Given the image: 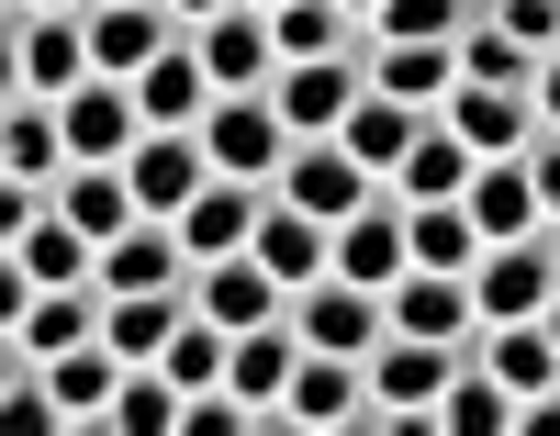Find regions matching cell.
<instances>
[{"instance_id": "cell-1", "label": "cell", "mask_w": 560, "mask_h": 436, "mask_svg": "<svg viewBox=\"0 0 560 436\" xmlns=\"http://www.w3.org/2000/svg\"><path fill=\"white\" fill-rule=\"evenodd\" d=\"M269 425H314V436H370V358H337V347H303L292 392H280V403L258 414V436H269Z\"/></svg>"}, {"instance_id": "cell-2", "label": "cell", "mask_w": 560, "mask_h": 436, "mask_svg": "<svg viewBox=\"0 0 560 436\" xmlns=\"http://www.w3.org/2000/svg\"><path fill=\"white\" fill-rule=\"evenodd\" d=\"M549 291H560V235H549V224H538V235H504V247L471 258V303H482V325H527V314H549Z\"/></svg>"}, {"instance_id": "cell-3", "label": "cell", "mask_w": 560, "mask_h": 436, "mask_svg": "<svg viewBox=\"0 0 560 436\" xmlns=\"http://www.w3.org/2000/svg\"><path fill=\"white\" fill-rule=\"evenodd\" d=\"M202 157L224 179H280V157H292V123H280L269 90H224V102L202 113Z\"/></svg>"}, {"instance_id": "cell-4", "label": "cell", "mask_w": 560, "mask_h": 436, "mask_svg": "<svg viewBox=\"0 0 560 436\" xmlns=\"http://www.w3.org/2000/svg\"><path fill=\"white\" fill-rule=\"evenodd\" d=\"M404 269H415V202L382 179V190H370V202L337 224V280H359V291H393Z\"/></svg>"}, {"instance_id": "cell-5", "label": "cell", "mask_w": 560, "mask_h": 436, "mask_svg": "<svg viewBox=\"0 0 560 436\" xmlns=\"http://www.w3.org/2000/svg\"><path fill=\"white\" fill-rule=\"evenodd\" d=\"M292 335H303V347H337V358H370V347L393 335V303L325 269V280H303V291H292Z\"/></svg>"}, {"instance_id": "cell-6", "label": "cell", "mask_w": 560, "mask_h": 436, "mask_svg": "<svg viewBox=\"0 0 560 436\" xmlns=\"http://www.w3.org/2000/svg\"><path fill=\"white\" fill-rule=\"evenodd\" d=\"M90 68V23L79 12H12V90H34V102H68Z\"/></svg>"}, {"instance_id": "cell-7", "label": "cell", "mask_w": 560, "mask_h": 436, "mask_svg": "<svg viewBox=\"0 0 560 436\" xmlns=\"http://www.w3.org/2000/svg\"><path fill=\"white\" fill-rule=\"evenodd\" d=\"M79 23H90V68H102V79H147L168 45L191 34V23L168 12V0H90Z\"/></svg>"}, {"instance_id": "cell-8", "label": "cell", "mask_w": 560, "mask_h": 436, "mask_svg": "<svg viewBox=\"0 0 560 436\" xmlns=\"http://www.w3.org/2000/svg\"><path fill=\"white\" fill-rule=\"evenodd\" d=\"M57 113H68V157H79V168H124L135 145H147V102H135V79H79Z\"/></svg>"}, {"instance_id": "cell-9", "label": "cell", "mask_w": 560, "mask_h": 436, "mask_svg": "<svg viewBox=\"0 0 560 436\" xmlns=\"http://www.w3.org/2000/svg\"><path fill=\"white\" fill-rule=\"evenodd\" d=\"M359 34H370V23H359ZM359 90H370V68H359V45H348V57H292V68L269 79V102H280L292 134H337V123L359 113Z\"/></svg>"}, {"instance_id": "cell-10", "label": "cell", "mask_w": 560, "mask_h": 436, "mask_svg": "<svg viewBox=\"0 0 560 436\" xmlns=\"http://www.w3.org/2000/svg\"><path fill=\"white\" fill-rule=\"evenodd\" d=\"M269 190H280V202H303V213H325V224H348L382 179H370L337 134H292V157H280V179H269Z\"/></svg>"}, {"instance_id": "cell-11", "label": "cell", "mask_w": 560, "mask_h": 436, "mask_svg": "<svg viewBox=\"0 0 560 436\" xmlns=\"http://www.w3.org/2000/svg\"><path fill=\"white\" fill-rule=\"evenodd\" d=\"M393 335H438V347H482V303H471V269H404L393 291Z\"/></svg>"}, {"instance_id": "cell-12", "label": "cell", "mask_w": 560, "mask_h": 436, "mask_svg": "<svg viewBox=\"0 0 560 436\" xmlns=\"http://www.w3.org/2000/svg\"><path fill=\"white\" fill-rule=\"evenodd\" d=\"M459 347H438V335H382L370 347V436H382V414H427L448 392Z\"/></svg>"}, {"instance_id": "cell-13", "label": "cell", "mask_w": 560, "mask_h": 436, "mask_svg": "<svg viewBox=\"0 0 560 436\" xmlns=\"http://www.w3.org/2000/svg\"><path fill=\"white\" fill-rule=\"evenodd\" d=\"M247 258H258L280 291H303V280H325V269H337V224L269 190V202H258V235H247Z\"/></svg>"}, {"instance_id": "cell-14", "label": "cell", "mask_w": 560, "mask_h": 436, "mask_svg": "<svg viewBox=\"0 0 560 436\" xmlns=\"http://www.w3.org/2000/svg\"><path fill=\"white\" fill-rule=\"evenodd\" d=\"M191 45H202L213 90H269V79H280V34H269V12H258V0H236V12L191 23Z\"/></svg>"}, {"instance_id": "cell-15", "label": "cell", "mask_w": 560, "mask_h": 436, "mask_svg": "<svg viewBox=\"0 0 560 436\" xmlns=\"http://www.w3.org/2000/svg\"><path fill=\"white\" fill-rule=\"evenodd\" d=\"M258 202H269V179H224V168H213L191 202H179V247H191V269H202V258H236L247 235H258Z\"/></svg>"}, {"instance_id": "cell-16", "label": "cell", "mask_w": 560, "mask_h": 436, "mask_svg": "<svg viewBox=\"0 0 560 436\" xmlns=\"http://www.w3.org/2000/svg\"><path fill=\"white\" fill-rule=\"evenodd\" d=\"M359 68H370V90H393V102L438 113L448 90H459V45H404V34H359Z\"/></svg>"}, {"instance_id": "cell-17", "label": "cell", "mask_w": 560, "mask_h": 436, "mask_svg": "<svg viewBox=\"0 0 560 436\" xmlns=\"http://www.w3.org/2000/svg\"><path fill=\"white\" fill-rule=\"evenodd\" d=\"M191 303H202L224 335H247V325H269V314H292V291L236 247V258H202V269H191Z\"/></svg>"}, {"instance_id": "cell-18", "label": "cell", "mask_w": 560, "mask_h": 436, "mask_svg": "<svg viewBox=\"0 0 560 436\" xmlns=\"http://www.w3.org/2000/svg\"><path fill=\"white\" fill-rule=\"evenodd\" d=\"M102 280H68V291H34V303L12 314V347L23 358H68V347H90V335H102Z\"/></svg>"}, {"instance_id": "cell-19", "label": "cell", "mask_w": 560, "mask_h": 436, "mask_svg": "<svg viewBox=\"0 0 560 436\" xmlns=\"http://www.w3.org/2000/svg\"><path fill=\"white\" fill-rule=\"evenodd\" d=\"M124 179H135V202H147L158 224H179V202L213 179V157H202V134H158V123H147V145L124 157Z\"/></svg>"}, {"instance_id": "cell-20", "label": "cell", "mask_w": 560, "mask_h": 436, "mask_svg": "<svg viewBox=\"0 0 560 436\" xmlns=\"http://www.w3.org/2000/svg\"><path fill=\"white\" fill-rule=\"evenodd\" d=\"M135 102H147V123H158V134H202V113L224 102V90H213V68H202V45L179 34L168 57H158L147 79H135Z\"/></svg>"}, {"instance_id": "cell-21", "label": "cell", "mask_w": 560, "mask_h": 436, "mask_svg": "<svg viewBox=\"0 0 560 436\" xmlns=\"http://www.w3.org/2000/svg\"><path fill=\"white\" fill-rule=\"evenodd\" d=\"M102 291H191V247H179V224H124L102 247Z\"/></svg>"}, {"instance_id": "cell-22", "label": "cell", "mask_w": 560, "mask_h": 436, "mask_svg": "<svg viewBox=\"0 0 560 436\" xmlns=\"http://www.w3.org/2000/svg\"><path fill=\"white\" fill-rule=\"evenodd\" d=\"M79 157H68V113L34 102V90H12V123H0V179H45L57 190Z\"/></svg>"}, {"instance_id": "cell-23", "label": "cell", "mask_w": 560, "mask_h": 436, "mask_svg": "<svg viewBox=\"0 0 560 436\" xmlns=\"http://www.w3.org/2000/svg\"><path fill=\"white\" fill-rule=\"evenodd\" d=\"M427 414H438V436H516V392L493 380V358H482V347H459L448 392H438Z\"/></svg>"}, {"instance_id": "cell-24", "label": "cell", "mask_w": 560, "mask_h": 436, "mask_svg": "<svg viewBox=\"0 0 560 436\" xmlns=\"http://www.w3.org/2000/svg\"><path fill=\"white\" fill-rule=\"evenodd\" d=\"M438 113L459 123L471 157H527V134H538V102H527V90H448Z\"/></svg>"}, {"instance_id": "cell-25", "label": "cell", "mask_w": 560, "mask_h": 436, "mask_svg": "<svg viewBox=\"0 0 560 436\" xmlns=\"http://www.w3.org/2000/svg\"><path fill=\"white\" fill-rule=\"evenodd\" d=\"M12 269H23L34 291H68V280H102V247H90V235H79L57 202H45V213L12 235Z\"/></svg>"}, {"instance_id": "cell-26", "label": "cell", "mask_w": 560, "mask_h": 436, "mask_svg": "<svg viewBox=\"0 0 560 436\" xmlns=\"http://www.w3.org/2000/svg\"><path fill=\"white\" fill-rule=\"evenodd\" d=\"M459 202H471L482 247H504V235H538V224H549V213H538V179H527V157H482Z\"/></svg>"}, {"instance_id": "cell-27", "label": "cell", "mask_w": 560, "mask_h": 436, "mask_svg": "<svg viewBox=\"0 0 560 436\" xmlns=\"http://www.w3.org/2000/svg\"><path fill=\"white\" fill-rule=\"evenodd\" d=\"M471 145H459V123L448 113H427V134H415L404 145V168H393V190H404V202H459V190H471Z\"/></svg>"}, {"instance_id": "cell-28", "label": "cell", "mask_w": 560, "mask_h": 436, "mask_svg": "<svg viewBox=\"0 0 560 436\" xmlns=\"http://www.w3.org/2000/svg\"><path fill=\"white\" fill-rule=\"evenodd\" d=\"M415 134H427V113H415V102H393V90H359V113L337 123V145H348V157H359L370 179H393Z\"/></svg>"}, {"instance_id": "cell-29", "label": "cell", "mask_w": 560, "mask_h": 436, "mask_svg": "<svg viewBox=\"0 0 560 436\" xmlns=\"http://www.w3.org/2000/svg\"><path fill=\"white\" fill-rule=\"evenodd\" d=\"M292 369H303V335H292V314H269V325H247L236 335V358H224V380H236V392L269 414L280 392H292Z\"/></svg>"}, {"instance_id": "cell-30", "label": "cell", "mask_w": 560, "mask_h": 436, "mask_svg": "<svg viewBox=\"0 0 560 436\" xmlns=\"http://www.w3.org/2000/svg\"><path fill=\"white\" fill-rule=\"evenodd\" d=\"M57 213L90 235V247H113L124 224H147V202H135V179H124V168H68V179H57Z\"/></svg>"}, {"instance_id": "cell-31", "label": "cell", "mask_w": 560, "mask_h": 436, "mask_svg": "<svg viewBox=\"0 0 560 436\" xmlns=\"http://www.w3.org/2000/svg\"><path fill=\"white\" fill-rule=\"evenodd\" d=\"M45 380H57V403H68V425H113V380H124V347H113V335H90V347H68V358H45Z\"/></svg>"}, {"instance_id": "cell-32", "label": "cell", "mask_w": 560, "mask_h": 436, "mask_svg": "<svg viewBox=\"0 0 560 436\" xmlns=\"http://www.w3.org/2000/svg\"><path fill=\"white\" fill-rule=\"evenodd\" d=\"M113 425H124V436H179V425H191V392H179L158 358H124V380H113Z\"/></svg>"}, {"instance_id": "cell-33", "label": "cell", "mask_w": 560, "mask_h": 436, "mask_svg": "<svg viewBox=\"0 0 560 436\" xmlns=\"http://www.w3.org/2000/svg\"><path fill=\"white\" fill-rule=\"evenodd\" d=\"M102 303H113V314H102V335H113L124 358H158L168 335L191 325V291H102Z\"/></svg>"}, {"instance_id": "cell-34", "label": "cell", "mask_w": 560, "mask_h": 436, "mask_svg": "<svg viewBox=\"0 0 560 436\" xmlns=\"http://www.w3.org/2000/svg\"><path fill=\"white\" fill-rule=\"evenodd\" d=\"M269 34H280V68H292V57H348V45H359V12H337V0H280Z\"/></svg>"}, {"instance_id": "cell-35", "label": "cell", "mask_w": 560, "mask_h": 436, "mask_svg": "<svg viewBox=\"0 0 560 436\" xmlns=\"http://www.w3.org/2000/svg\"><path fill=\"white\" fill-rule=\"evenodd\" d=\"M527 79H538V45H516L504 23L459 34V90H527Z\"/></svg>"}, {"instance_id": "cell-36", "label": "cell", "mask_w": 560, "mask_h": 436, "mask_svg": "<svg viewBox=\"0 0 560 436\" xmlns=\"http://www.w3.org/2000/svg\"><path fill=\"white\" fill-rule=\"evenodd\" d=\"M224 358H236V335H224V325H213L202 303H191V325H179L168 347H158V369L179 380V392H213V380H224Z\"/></svg>"}, {"instance_id": "cell-37", "label": "cell", "mask_w": 560, "mask_h": 436, "mask_svg": "<svg viewBox=\"0 0 560 436\" xmlns=\"http://www.w3.org/2000/svg\"><path fill=\"white\" fill-rule=\"evenodd\" d=\"M471 258H482L471 202H415V269H471Z\"/></svg>"}, {"instance_id": "cell-38", "label": "cell", "mask_w": 560, "mask_h": 436, "mask_svg": "<svg viewBox=\"0 0 560 436\" xmlns=\"http://www.w3.org/2000/svg\"><path fill=\"white\" fill-rule=\"evenodd\" d=\"M482 23V0H382V23L370 34H404V45H459Z\"/></svg>"}, {"instance_id": "cell-39", "label": "cell", "mask_w": 560, "mask_h": 436, "mask_svg": "<svg viewBox=\"0 0 560 436\" xmlns=\"http://www.w3.org/2000/svg\"><path fill=\"white\" fill-rule=\"evenodd\" d=\"M493 23L516 34V45H538V57H549V45H560V0H493Z\"/></svg>"}, {"instance_id": "cell-40", "label": "cell", "mask_w": 560, "mask_h": 436, "mask_svg": "<svg viewBox=\"0 0 560 436\" xmlns=\"http://www.w3.org/2000/svg\"><path fill=\"white\" fill-rule=\"evenodd\" d=\"M527 179H538V213L560 224V123H538V134H527Z\"/></svg>"}, {"instance_id": "cell-41", "label": "cell", "mask_w": 560, "mask_h": 436, "mask_svg": "<svg viewBox=\"0 0 560 436\" xmlns=\"http://www.w3.org/2000/svg\"><path fill=\"white\" fill-rule=\"evenodd\" d=\"M527 102H538V123H560V45L538 57V79H527Z\"/></svg>"}, {"instance_id": "cell-42", "label": "cell", "mask_w": 560, "mask_h": 436, "mask_svg": "<svg viewBox=\"0 0 560 436\" xmlns=\"http://www.w3.org/2000/svg\"><path fill=\"white\" fill-rule=\"evenodd\" d=\"M168 12H179V23H213V12H236V0H168Z\"/></svg>"}, {"instance_id": "cell-43", "label": "cell", "mask_w": 560, "mask_h": 436, "mask_svg": "<svg viewBox=\"0 0 560 436\" xmlns=\"http://www.w3.org/2000/svg\"><path fill=\"white\" fill-rule=\"evenodd\" d=\"M12 12H90V0H12Z\"/></svg>"}, {"instance_id": "cell-44", "label": "cell", "mask_w": 560, "mask_h": 436, "mask_svg": "<svg viewBox=\"0 0 560 436\" xmlns=\"http://www.w3.org/2000/svg\"><path fill=\"white\" fill-rule=\"evenodd\" d=\"M337 12H359V23H382V0H337Z\"/></svg>"}, {"instance_id": "cell-45", "label": "cell", "mask_w": 560, "mask_h": 436, "mask_svg": "<svg viewBox=\"0 0 560 436\" xmlns=\"http://www.w3.org/2000/svg\"><path fill=\"white\" fill-rule=\"evenodd\" d=\"M538 325H549V347H560V291H549V314H538Z\"/></svg>"}, {"instance_id": "cell-46", "label": "cell", "mask_w": 560, "mask_h": 436, "mask_svg": "<svg viewBox=\"0 0 560 436\" xmlns=\"http://www.w3.org/2000/svg\"><path fill=\"white\" fill-rule=\"evenodd\" d=\"M258 12H280V0H258Z\"/></svg>"}, {"instance_id": "cell-47", "label": "cell", "mask_w": 560, "mask_h": 436, "mask_svg": "<svg viewBox=\"0 0 560 436\" xmlns=\"http://www.w3.org/2000/svg\"><path fill=\"white\" fill-rule=\"evenodd\" d=\"M549 235H560V224H549Z\"/></svg>"}]
</instances>
